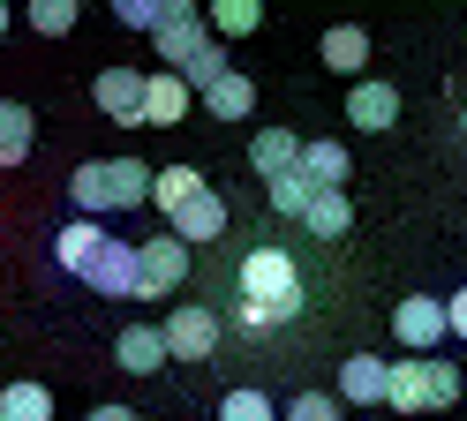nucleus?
I'll return each mask as SVG.
<instances>
[{"instance_id": "3", "label": "nucleus", "mask_w": 467, "mask_h": 421, "mask_svg": "<svg viewBox=\"0 0 467 421\" xmlns=\"http://www.w3.org/2000/svg\"><path fill=\"white\" fill-rule=\"evenodd\" d=\"M452 399H467V384H460V369L452 361H437V354H407V361H392V414H445Z\"/></svg>"}, {"instance_id": "1", "label": "nucleus", "mask_w": 467, "mask_h": 421, "mask_svg": "<svg viewBox=\"0 0 467 421\" xmlns=\"http://www.w3.org/2000/svg\"><path fill=\"white\" fill-rule=\"evenodd\" d=\"M234 309H242V323L249 331H279V323H295L302 316V301H309V286H302V271H295V256L286 249H249L242 256V271H234Z\"/></svg>"}, {"instance_id": "2", "label": "nucleus", "mask_w": 467, "mask_h": 421, "mask_svg": "<svg viewBox=\"0 0 467 421\" xmlns=\"http://www.w3.org/2000/svg\"><path fill=\"white\" fill-rule=\"evenodd\" d=\"M68 196L83 219H106V210H136L151 203V166L143 159H83L68 173Z\"/></svg>"}, {"instance_id": "4", "label": "nucleus", "mask_w": 467, "mask_h": 421, "mask_svg": "<svg viewBox=\"0 0 467 421\" xmlns=\"http://www.w3.org/2000/svg\"><path fill=\"white\" fill-rule=\"evenodd\" d=\"M151 46H159V60H166V76H189V68H196V60L212 53L219 38H212V23H203V15L189 8V0H173V8H166V23H159V38H151Z\"/></svg>"}, {"instance_id": "8", "label": "nucleus", "mask_w": 467, "mask_h": 421, "mask_svg": "<svg viewBox=\"0 0 467 421\" xmlns=\"http://www.w3.org/2000/svg\"><path fill=\"white\" fill-rule=\"evenodd\" d=\"M91 98L106 120H121V128H143V68H99Z\"/></svg>"}, {"instance_id": "25", "label": "nucleus", "mask_w": 467, "mask_h": 421, "mask_svg": "<svg viewBox=\"0 0 467 421\" xmlns=\"http://www.w3.org/2000/svg\"><path fill=\"white\" fill-rule=\"evenodd\" d=\"M265 196H272V210H279V219H302L317 189H309V180H302V166H295L286 180H265Z\"/></svg>"}, {"instance_id": "21", "label": "nucleus", "mask_w": 467, "mask_h": 421, "mask_svg": "<svg viewBox=\"0 0 467 421\" xmlns=\"http://www.w3.org/2000/svg\"><path fill=\"white\" fill-rule=\"evenodd\" d=\"M347 173H355V159H347L339 143H302V180L309 189H339Z\"/></svg>"}, {"instance_id": "15", "label": "nucleus", "mask_w": 467, "mask_h": 421, "mask_svg": "<svg viewBox=\"0 0 467 421\" xmlns=\"http://www.w3.org/2000/svg\"><path fill=\"white\" fill-rule=\"evenodd\" d=\"M347 120L369 128V136H385L392 120H400V90L392 83H355V90H347Z\"/></svg>"}, {"instance_id": "9", "label": "nucleus", "mask_w": 467, "mask_h": 421, "mask_svg": "<svg viewBox=\"0 0 467 421\" xmlns=\"http://www.w3.org/2000/svg\"><path fill=\"white\" fill-rule=\"evenodd\" d=\"M166 233L182 241V249H203V241H219V233H226V196H219V189L189 196V203H182V210L166 219Z\"/></svg>"}, {"instance_id": "26", "label": "nucleus", "mask_w": 467, "mask_h": 421, "mask_svg": "<svg viewBox=\"0 0 467 421\" xmlns=\"http://www.w3.org/2000/svg\"><path fill=\"white\" fill-rule=\"evenodd\" d=\"M219 421H279V406L265 399V391H226V399H219Z\"/></svg>"}, {"instance_id": "24", "label": "nucleus", "mask_w": 467, "mask_h": 421, "mask_svg": "<svg viewBox=\"0 0 467 421\" xmlns=\"http://www.w3.org/2000/svg\"><path fill=\"white\" fill-rule=\"evenodd\" d=\"M212 38H249L256 23H265V8H256V0H212Z\"/></svg>"}, {"instance_id": "7", "label": "nucleus", "mask_w": 467, "mask_h": 421, "mask_svg": "<svg viewBox=\"0 0 467 421\" xmlns=\"http://www.w3.org/2000/svg\"><path fill=\"white\" fill-rule=\"evenodd\" d=\"M392 331H400V346H407V354H437V339H452V323H445V301H430V293H407L400 309H392Z\"/></svg>"}, {"instance_id": "18", "label": "nucleus", "mask_w": 467, "mask_h": 421, "mask_svg": "<svg viewBox=\"0 0 467 421\" xmlns=\"http://www.w3.org/2000/svg\"><path fill=\"white\" fill-rule=\"evenodd\" d=\"M325 68H339V76H362L369 68V30L362 23H332L325 30Z\"/></svg>"}, {"instance_id": "10", "label": "nucleus", "mask_w": 467, "mask_h": 421, "mask_svg": "<svg viewBox=\"0 0 467 421\" xmlns=\"http://www.w3.org/2000/svg\"><path fill=\"white\" fill-rule=\"evenodd\" d=\"M83 286L106 293V301H129L136 293V241H106L91 256V271H83Z\"/></svg>"}, {"instance_id": "5", "label": "nucleus", "mask_w": 467, "mask_h": 421, "mask_svg": "<svg viewBox=\"0 0 467 421\" xmlns=\"http://www.w3.org/2000/svg\"><path fill=\"white\" fill-rule=\"evenodd\" d=\"M182 279H189V249H182L173 233L136 241V301H166Z\"/></svg>"}, {"instance_id": "12", "label": "nucleus", "mask_w": 467, "mask_h": 421, "mask_svg": "<svg viewBox=\"0 0 467 421\" xmlns=\"http://www.w3.org/2000/svg\"><path fill=\"white\" fill-rule=\"evenodd\" d=\"M339 399H347V406H385V399H392V361L355 354V361L339 369Z\"/></svg>"}, {"instance_id": "27", "label": "nucleus", "mask_w": 467, "mask_h": 421, "mask_svg": "<svg viewBox=\"0 0 467 421\" xmlns=\"http://www.w3.org/2000/svg\"><path fill=\"white\" fill-rule=\"evenodd\" d=\"M31 30L38 38H68L76 30V0H31Z\"/></svg>"}, {"instance_id": "28", "label": "nucleus", "mask_w": 467, "mask_h": 421, "mask_svg": "<svg viewBox=\"0 0 467 421\" xmlns=\"http://www.w3.org/2000/svg\"><path fill=\"white\" fill-rule=\"evenodd\" d=\"M279 421H339V399H332V391H295Z\"/></svg>"}, {"instance_id": "16", "label": "nucleus", "mask_w": 467, "mask_h": 421, "mask_svg": "<svg viewBox=\"0 0 467 421\" xmlns=\"http://www.w3.org/2000/svg\"><path fill=\"white\" fill-rule=\"evenodd\" d=\"M113 361H121L129 376H151V369H166V331H159V323H129L121 339H113Z\"/></svg>"}, {"instance_id": "22", "label": "nucleus", "mask_w": 467, "mask_h": 421, "mask_svg": "<svg viewBox=\"0 0 467 421\" xmlns=\"http://www.w3.org/2000/svg\"><path fill=\"white\" fill-rule=\"evenodd\" d=\"M203 189H212V180H203L196 166H166V173H151V203L166 210V219H173V210H182L189 196H203Z\"/></svg>"}, {"instance_id": "29", "label": "nucleus", "mask_w": 467, "mask_h": 421, "mask_svg": "<svg viewBox=\"0 0 467 421\" xmlns=\"http://www.w3.org/2000/svg\"><path fill=\"white\" fill-rule=\"evenodd\" d=\"M166 8H173V0H121V8H113V15H121V30H151V38H159Z\"/></svg>"}, {"instance_id": "33", "label": "nucleus", "mask_w": 467, "mask_h": 421, "mask_svg": "<svg viewBox=\"0 0 467 421\" xmlns=\"http://www.w3.org/2000/svg\"><path fill=\"white\" fill-rule=\"evenodd\" d=\"M460 128H467V113H460Z\"/></svg>"}, {"instance_id": "31", "label": "nucleus", "mask_w": 467, "mask_h": 421, "mask_svg": "<svg viewBox=\"0 0 467 421\" xmlns=\"http://www.w3.org/2000/svg\"><path fill=\"white\" fill-rule=\"evenodd\" d=\"M83 421H136V406H91Z\"/></svg>"}, {"instance_id": "11", "label": "nucleus", "mask_w": 467, "mask_h": 421, "mask_svg": "<svg viewBox=\"0 0 467 421\" xmlns=\"http://www.w3.org/2000/svg\"><path fill=\"white\" fill-rule=\"evenodd\" d=\"M189 98H196V90H189L182 76L151 68V76H143V128H182V120H189Z\"/></svg>"}, {"instance_id": "32", "label": "nucleus", "mask_w": 467, "mask_h": 421, "mask_svg": "<svg viewBox=\"0 0 467 421\" xmlns=\"http://www.w3.org/2000/svg\"><path fill=\"white\" fill-rule=\"evenodd\" d=\"M0 38H8V8H0Z\"/></svg>"}, {"instance_id": "30", "label": "nucleus", "mask_w": 467, "mask_h": 421, "mask_svg": "<svg viewBox=\"0 0 467 421\" xmlns=\"http://www.w3.org/2000/svg\"><path fill=\"white\" fill-rule=\"evenodd\" d=\"M445 323H452V339H467V286L445 301Z\"/></svg>"}, {"instance_id": "19", "label": "nucleus", "mask_w": 467, "mask_h": 421, "mask_svg": "<svg viewBox=\"0 0 467 421\" xmlns=\"http://www.w3.org/2000/svg\"><path fill=\"white\" fill-rule=\"evenodd\" d=\"M302 226H309L317 241H339L347 226H355V203H347V189H317L309 210H302Z\"/></svg>"}, {"instance_id": "20", "label": "nucleus", "mask_w": 467, "mask_h": 421, "mask_svg": "<svg viewBox=\"0 0 467 421\" xmlns=\"http://www.w3.org/2000/svg\"><path fill=\"white\" fill-rule=\"evenodd\" d=\"M31 136H38V120H31V106L0 98V166H23V159H31Z\"/></svg>"}, {"instance_id": "14", "label": "nucleus", "mask_w": 467, "mask_h": 421, "mask_svg": "<svg viewBox=\"0 0 467 421\" xmlns=\"http://www.w3.org/2000/svg\"><path fill=\"white\" fill-rule=\"evenodd\" d=\"M106 241H113V233H106L99 219H68L61 233H53V263H61V271H76V279H83V271H91V256L106 249Z\"/></svg>"}, {"instance_id": "6", "label": "nucleus", "mask_w": 467, "mask_h": 421, "mask_svg": "<svg viewBox=\"0 0 467 421\" xmlns=\"http://www.w3.org/2000/svg\"><path fill=\"white\" fill-rule=\"evenodd\" d=\"M166 361H212V346H219V316L212 309H196V301H189V309H166Z\"/></svg>"}, {"instance_id": "23", "label": "nucleus", "mask_w": 467, "mask_h": 421, "mask_svg": "<svg viewBox=\"0 0 467 421\" xmlns=\"http://www.w3.org/2000/svg\"><path fill=\"white\" fill-rule=\"evenodd\" d=\"M0 421H53V391L46 384H8L0 391Z\"/></svg>"}, {"instance_id": "17", "label": "nucleus", "mask_w": 467, "mask_h": 421, "mask_svg": "<svg viewBox=\"0 0 467 421\" xmlns=\"http://www.w3.org/2000/svg\"><path fill=\"white\" fill-rule=\"evenodd\" d=\"M203 113H212V120H249V113H256V83H249L242 68H226L212 90H203Z\"/></svg>"}, {"instance_id": "13", "label": "nucleus", "mask_w": 467, "mask_h": 421, "mask_svg": "<svg viewBox=\"0 0 467 421\" xmlns=\"http://www.w3.org/2000/svg\"><path fill=\"white\" fill-rule=\"evenodd\" d=\"M249 166L265 173V180H286V173L302 166V136L295 128H256L249 136Z\"/></svg>"}]
</instances>
